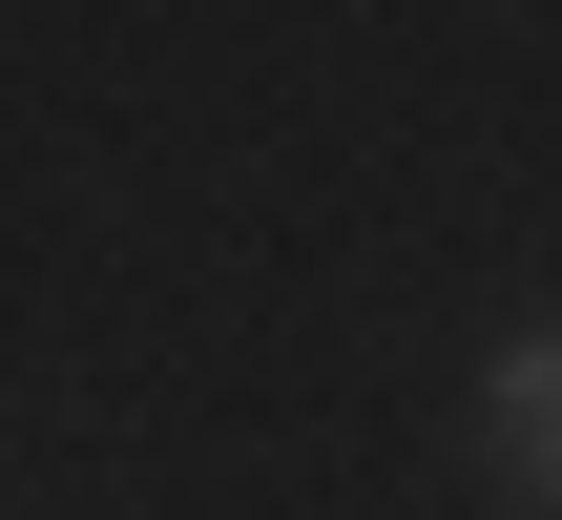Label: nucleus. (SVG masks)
<instances>
[{"mask_svg": "<svg viewBox=\"0 0 562 520\" xmlns=\"http://www.w3.org/2000/svg\"><path fill=\"white\" fill-rule=\"evenodd\" d=\"M480 459H501V520H542V500H562V354H542V334L501 354V396H480Z\"/></svg>", "mask_w": 562, "mask_h": 520, "instance_id": "obj_1", "label": "nucleus"}]
</instances>
